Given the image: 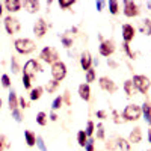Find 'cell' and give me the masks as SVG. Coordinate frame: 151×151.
Masks as SVG:
<instances>
[{"mask_svg":"<svg viewBox=\"0 0 151 151\" xmlns=\"http://www.w3.org/2000/svg\"><path fill=\"white\" fill-rule=\"evenodd\" d=\"M116 147H118V139H109V141L106 142V148L110 150V151L116 150Z\"/></svg>","mask_w":151,"mask_h":151,"instance_id":"obj_32","label":"cell"},{"mask_svg":"<svg viewBox=\"0 0 151 151\" xmlns=\"http://www.w3.org/2000/svg\"><path fill=\"white\" fill-rule=\"evenodd\" d=\"M62 98H64V101H65L68 106H71V98H70V92H68V91L64 92V97H62Z\"/></svg>","mask_w":151,"mask_h":151,"instance_id":"obj_45","label":"cell"},{"mask_svg":"<svg viewBox=\"0 0 151 151\" xmlns=\"http://www.w3.org/2000/svg\"><path fill=\"white\" fill-rule=\"evenodd\" d=\"M36 71H41V67L40 64L35 60V59H29L26 64H24V70L23 73H26L27 76H30V77H33V76L36 74Z\"/></svg>","mask_w":151,"mask_h":151,"instance_id":"obj_8","label":"cell"},{"mask_svg":"<svg viewBox=\"0 0 151 151\" xmlns=\"http://www.w3.org/2000/svg\"><path fill=\"white\" fill-rule=\"evenodd\" d=\"M24 8L30 14H35V12L40 11V2H36V0H26L24 2Z\"/></svg>","mask_w":151,"mask_h":151,"instance_id":"obj_17","label":"cell"},{"mask_svg":"<svg viewBox=\"0 0 151 151\" xmlns=\"http://www.w3.org/2000/svg\"><path fill=\"white\" fill-rule=\"evenodd\" d=\"M97 139H104V127L103 124H97Z\"/></svg>","mask_w":151,"mask_h":151,"instance_id":"obj_34","label":"cell"},{"mask_svg":"<svg viewBox=\"0 0 151 151\" xmlns=\"http://www.w3.org/2000/svg\"><path fill=\"white\" fill-rule=\"evenodd\" d=\"M113 52H115V44H113V41H101V44H100V53H101L103 56L109 58L110 55H113Z\"/></svg>","mask_w":151,"mask_h":151,"instance_id":"obj_10","label":"cell"},{"mask_svg":"<svg viewBox=\"0 0 151 151\" xmlns=\"http://www.w3.org/2000/svg\"><path fill=\"white\" fill-rule=\"evenodd\" d=\"M141 110L144 112L145 121L151 125V106H150V103H144V104H142V107H141Z\"/></svg>","mask_w":151,"mask_h":151,"instance_id":"obj_22","label":"cell"},{"mask_svg":"<svg viewBox=\"0 0 151 151\" xmlns=\"http://www.w3.org/2000/svg\"><path fill=\"white\" fill-rule=\"evenodd\" d=\"M6 147H9V144L6 142V137L3 134H0V151H3Z\"/></svg>","mask_w":151,"mask_h":151,"instance_id":"obj_42","label":"cell"},{"mask_svg":"<svg viewBox=\"0 0 151 151\" xmlns=\"http://www.w3.org/2000/svg\"><path fill=\"white\" fill-rule=\"evenodd\" d=\"M112 115H113V121H115L116 124H121V122H122V119L119 118V115H118V112H116V110H113V112H112Z\"/></svg>","mask_w":151,"mask_h":151,"instance_id":"obj_44","label":"cell"},{"mask_svg":"<svg viewBox=\"0 0 151 151\" xmlns=\"http://www.w3.org/2000/svg\"><path fill=\"white\" fill-rule=\"evenodd\" d=\"M100 86H101V89H104V91H107L109 94H112V92H115L116 91V85H115V82H113L112 79H109V77H106V76H103V77H100Z\"/></svg>","mask_w":151,"mask_h":151,"instance_id":"obj_9","label":"cell"},{"mask_svg":"<svg viewBox=\"0 0 151 151\" xmlns=\"http://www.w3.org/2000/svg\"><path fill=\"white\" fill-rule=\"evenodd\" d=\"M14 45H15V50L21 55H29V53L35 52V48H36L35 42L32 40H29V38H20V40H17L14 42Z\"/></svg>","mask_w":151,"mask_h":151,"instance_id":"obj_1","label":"cell"},{"mask_svg":"<svg viewBox=\"0 0 151 151\" xmlns=\"http://www.w3.org/2000/svg\"><path fill=\"white\" fill-rule=\"evenodd\" d=\"M132 80H133V83H134V86H136V89L139 91L141 94H147V92H148L150 86H151V82H150V79L147 77V76L136 74V76H133Z\"/></svg>","mask_w":151,"mask_h":151,"instance_id":"obj_3","label":"cell"},{"mask_svg":"<svg viewBox=\"0 0 151 151\" xmlns=\"http://www.w3.org/2000/svg\"><path fill=\"white\" fill-rule=\"evenodd\" d=\"M118 147L121 148V151H130V142L122 137H118Z\"/></svg>","mask_w":151,"mask_h":151,"instance_id":"obj_27","label":"cell"},{"mask_svg":"<svg viewBox=\"0 0 151 151\" xmlns=\"http://www.w3.org/2000/svg\"><path fill=\"white\" fill-rule=\"evenodd\" d=\"M91 64H92V56L89 52H83L82 56H80V65L85 71L91 70Z\"/></svg>","mask_w":151,"mask_h":151,"instance_id":"obj_13","label":"cell"},{"mask_svg":"<svg viewBox=\"0 0 151 151\" xmlns=\"http://www.w3.org/2000/svg\"><path fill=\"white\" fill-rule=\"evenodd\" d=\"M142 141V130L139 127H134L129 134V142L130 144H139Z\"/></svg>","mask_w":151,"mask_h":151,"instance_id":"obj_14","label":"cell"},{"mask_svg":"<svg viewBox=\"0 0 151 151\" xmlns=\"http://www.w3.org/2000/svg\"><path fill=\"white\" fill-rule=\"evenodd\" d=\"M124 91H125V94H127L129 97H132V95L136 94L137 89H136L133 80H125V82H124Z\"/></svg>","mask_w":151,"mask_h":151,"instance_id":"obj_19","label":"cell"},{"mask_svg":"<svg viewBox=\"0 0 151 151\" xmlns=\"http://www.w3.org/2000/svg\"><path fill=\"white\" fill-rule=\"evenodd\" d=\"M60 41H62V44H64L67 48H70L71 45H73V38H70V36H67V35H64L60 38Z\"/></svg>","mask_w":151,"mask_h":151,"instance_id":"obj_38","label":"cell"},{"mask_svg":"<svg viewBox=\"0 0 151 151\" xmlns=\"http://www.w3.org/2000/svg\"><path fill=\"white\" fill-rule=\"evenodd\" d=\"M95 80V70H88L86 71V82L88 83H91V82H94Z\"/></svg>","mask_w":151,"mask_h":151,"instance_id":"obj_36","label":"cell"},{"mask_svg":"<svg viewBox=\"0 0 151 151\" xmlns=\"http://www.w3.org/2000/svg\"><path fill=\"white\" fill-rule=\"evenodd\" d=\"M147 151H148V150H147Z\"/></svg>","mask_w":151,"mask_h":151,"instance_id":"obj_55","label":"cell"},{"mask_svg":"<svg viewBox=\"0 0 151 151\" xmlns=\"http://www.w3.org/2000/svg\"><path fill=\"white\" fill-rule=\"evenodd\" d=\"M79 95L82 100H85V101H89V98H91V88L88 83H82L79 86Z\"/></svg>","mask_w":151,"mask_h":151,"instance_id":"obj_15","label":"cell"},{"mask_svg":"<svg viewBox=\"0 0 151 151\" xmlns=\"http://www.w3.org/2000/svg\"><path fill=\"white\" fill-rule=\"evenodd\" d=\"M139 29H141V32L144 35H151V20L150 18L142 20L141 24H139Z\"/></svg>","mask_w":151,"mask_h":151,"instance_id":"obj_20","label":"cell"},{"mask_svg":"<svg viewBox=\"0 0 151 151\" xmlns=\"http://www.w3.org/2000/svg\"><path fill=\"white\" fill-rule=\"evenodd\" d=\"M8 106H9L11 110L17 109V106H18V97H17L15 91H11L9 92V95H8Z\"/></svg>","mask_w":151,"mask_h":151,"instance_id":"obj_18","label":"cell"},{"mask_svg":"<svg viewBox=\"0 0 151 151\" xmlns=\"http://www.w3.org/2000/svg\"><path fill=\"white\" fill-rule=\"evenodd\" d=\"M58 86H59V82H56V80H48L47 82V85H45V91L48 92V94H53L56 89H58Z\"/></svg>","mask_w":151,"mask_h":151,"instance_id":"obj_24","label":"cell"},{"mask_svg":"<svg viewBox=\"0 0 151 151\" xmlns=\"http://www.w3.org/2000/svg\"><path fill=\"white\" fill-rule=\"evenodd\" d=\"M139 6H137L134 2H130V0H125L124 2V15L125 17H136V15H139Z\"/></svg>","mask_w":151,"mask_h":151,"instance_id":"obj_7","label":"cell"},{"mask_svg":"<svg viewBox=\"0 0 151 151\" xmlns=\"http://www.w3.org/2000/svg\"><path fill=\"white\" fill-rule=\"evenodd\" d=\"M11 68H12V73H14V74L20 73V65H18V60H17L15 56L11 58Z\"/></svg>","mask_w":151,"mask_h":151,"instance_id":"obj_31","label":"cell"},{"mask_svg":"<svg viewBox=\"0 0 151 151\" xmlns=\"http://www.w3.org/2000/svg\"><path fill=\"white\" fill-rule=\"evenodd\" d=\"M42 92H44V88H42V86L33 88V89L30 91V100H40L41 95H42Z\"/></svg>","mask_w":151,"mask_h":151,"instance_id":"obj_23","label":"cell"},{"mask_svg":"<svg viewBox=\"0 0 151 151\" xmlns=\"http://www.w3.org/2000/svg\"><path fill=\"white\" fill-rule=\"evenodd\" d=\"M40 58L47 62V64H56V62L59 60V53H58V50L55 47H44L41 50V53H40Z\"/></svg>","mask_w":151,"mask_h":151,"instance_id":"obj_2","label":"cell"},{"mask_svg":"<svg viewBox=\"0 0 151 151\" xmlns=\"http://www.w3.org/2000/svg\"><path fill=\"white\" fill-rule=\"evenodd\" d=\"M106 116H107L106 110H97V118H100V119H106Z\"/></svg>","mask_w":151,"mask_h":151,"instance_id":"obj_46","label":"cell"},{"mask_svg":"<svg viewBox=\"0 0 151 151\" xmlns=\"http://www.w3.org/2000/svg\"><path fill=\"white\" fill-rule=\"evenodd\" d=\"M45 32H47V23H45L42 18L36 20V23L33 24V33H35V36L42 38V36L45 35Z\"/></svg>","mask_w":151,"mask_h":151,"instance_id":"obj_11","label":"cell"},{"mask_svg":"<svg viewBox=\"0 0 151 151\" xmlns=\"http://www.w3.org/2000/svg\"><path fill=\"white\" fill-rule=\"evenodd\" d=\"M73 5H74V0H60V2H59L60 9H68V8H71Z\"/></svg>","mask_w":151,"mask_h":151,"instance_id":"obj_33","label":"cell"},{"mask_svg":"<svg viewBox=\"0 0 151 151\" xmlns=\"http://www.w3.org/2000/svg\"><path fill=\"white\" fill-rule=\"evenodd\" d=\"M77 142H79L80 147L85 148V145H86V142H88V136H86L85 130H80V132L77 133Z\"/></svg>","mask_w":151,"mask_h":151,"instance_id":"obj_25","label":"cell"},{"mask_svg":"<svg viewBox=\"0 0 151 151\" xmlns=\"http://www.w3.org/2000/svg\"><path fill=\"white\" fill-rule=\"evenodd\" d=\"M122 45H124V50H125V53H127V56H129L130 59H134V56H136V55H134V53L132 52V48H130V45H129L127 42H124Z\"/></svg>","mask_w":151,"mask_h":151,"instance_id":"obj_40","label":"cell"},{"mask_svg":"<svg viewBox=\"0 0 151 151\" xmlns=\"http://www.w3.org/2000/svg\"><path fill=\"white\" fill-rule=\"evenodd\" d=\"M147 136H148V141H150V144H151V129L148 130V134H147Z\"/></svg>","mask_w":151,"mask_h":151,"instance_id":"obj_51","label":"cell"},{"mask_svg":"<svg viewBox=\"0 0 151 151\" xmlns=\"http://www.w3.org/2000/svg\"><path fill=\"white\" fill-rule=\"evenodd\" d=\"M36 122L40 124V125H42V127L47 124V115H45L44 112H38L36 113Z\"/></svg>","mask_w":151,"mask_h":151,"instance_id":"obj_28","label":"cell"},{"mask_svg":"<svg viewBox=\"0 0 151 151\" xmlns=\"http://www.w3.org/2000/svg\"><path fill=\"white\" fill-rule=\"evenodd\" d=\"M104 5H106V2H101V0H98V2L95 3V8H97V11H103Z\"/></svg>","mask_w":151,"mask_h":151,"instance_id":"obj_48","label":"cell"},{"mask_svg":"<svg viewBox=\"0 0 151 151\" xmlns=\"http://www.w3.org/2000/svg\"><path fill=\"white\" fill-rule=\"evenodd\" d=\"M52 76H53V80H56V82L64 80L65 76H67V65L64 62L58 60L56 64L52 65Z\"/></svg>","mask_w":151,"mask_h":151,"instance_id":"obj_5","label":"cell"},{"mask_svg":"<svg viewBox=\"0 0 151 151\" xmlns=\"http://www.w3.org/2000/svg\"><path fill=\"white\" fill-rule=\"evenodd\" d=\"M134 35H136V30L132 24H122V38H124L125 42L129 44L130 41H133Z\"/></svg>","mask_w":151,"mask_h":151,"instance_id":"obj_12","label":"cell"},{"mask_svg":"<svg viewBox=\"0 0 151 151\" xmlns=\"http://www.w3.org/2000/svg\"><path fill=\"white\" fill-rule=\"evenodd\" d=\"M107 64H109V67H112V68H116L118 67V62L116 60H113V59H107Z\"/></svg>","mask_w":151,"mask_h":151,"instance_id":"obj_49","label":"cell"},{"mask_svg":"<svg viewBox=\"0 0 151 151\" xmlns=\"http://www.w3.org/2000/svg\"><path fill=\"white\" fill-rule=\"evenodd\" d=\"M5 29L9 35H15L20 30V21L14 17H6L5 18Z\"/></svg>","mask_w":151,"mask_h":151,"instance_id":"obj_6","label":"cell"},{"mask_svg":"<svg viewBox=\"0 0 151 151\" xmlns=\"http://www.w3.org/2000/svg\"><path fill=\"white\" fill-rule=\"evenodd\" d=\"M2 12H3V5L0 3V15H2Z\"/></svg>","mask_w":151,"mask_h":151,"instance_id":"obj_52","label":"cell"},{"mask_svg":"<svg viewBox=\"0 0 151 151\" xmlns=\"http://www.w3.org/2000/svg\"><path fill=\"white\" fill-rule=\"evenodd\" d=\"M0 107H2V98H0Z\"/></svg>","mask_w":151,"mask_h":151,"instance_id":"obj_54","label":"cell"},{"mask_svg":"<svg viewBox=\"0 0 151 151\" xmlns=\"http://www.w3.org/2000/svg\"><path fill=\"white\" fill-rule=\"evenodd\" d=\"M94 132H95V124H94V121H88V122H86V130H85L86 136H92Z\"/></svg>","mask_w":151,"mask_h":151,"instance_id":"obj_29","label":"cell"},{"mask_svg":"<svg viewBox=\"0 0 151 151\" xmlns=\"http://www.w3.org/2000/svg\"><path fill=\"white\" fill-rule=\"evenodd\" d=\"M2 85H3V88H9L11 86V79H9L8 74H3L2 76Z\"/></svg>","mask_w":151,"mask_h":151,"instance_id":"obj_41","label":"cell"},{"mask_svg":"<svg viewBox=\"0 0 151 151\" xmlns=\"http://www.w3.org/2000/svg\"><path fill=\"white\" fill-rule=\"evenodd\" d=\"M148 8H150V9H151V2H148Z\"/></svg>","mask_w":151,"mask_h":151,"instance_id":"obj_53","label":"cell"},{"mask_svg":"<svg viewBox=\"0 0 151 151\" xmlns=\"http://www.w3.org/2000/svg\"><path fill=\"white\" fill-rule=\"evenodd\" d=\"M36 145H38V148H40L41 151H48L47 147H45V142H44V139L41 136H36Z\"/></svg>","mask_w":151,"mask_h":151,"instance_id":"obj_35","label":"cell"},{"mask_svg":"<svg viewBox=\"0 0 151 151\" xmlns=\"http://www.w3.org/2000/svg\"><path fill=\"white\" fill-rule=\"evenodd\" d=\"M141 107L137 106V104H129L127 107L124 109V113H122V118L125 121H137L141 118Z\"/></svg>","mask_w":151,"mask_h":151,"instance_id":"obj_4","label":"cell"},{"mask_svg":"<svg viewBox=\"0 0 151 151\" xmlns=\"http://www.w3.org/2000/svg\"><path fill=\"white\" fill-rule=\"evenodd\" d=\"M85 150L86 151H94V139H88V142L85 145Z\"/></svg>","mask_w":151,"mask_h":151,"instance_id":"obj_43","label":"cell"},{"mask_svg":"<svg viewBox=\"0 0 151 151\" xmlns=\"http://www.w3.org/2000/svg\"><path fill=\"white\" fill-rule=\"evenodd\" d=\"M18 106H20L21 109H26L29 104H27V101H26L24 98H18Z\"/></svg>","mask_w":151,"mask_h":151,"instance_id":"obj_47","label":"cell"},{"mask_svg":"<svg viewBox=\"0 0 151 151\" xmlns=\"http://www.w3.org/2000/svg\"><path fill=\"white\" fill-rule=\"evenodd\" d=\"M24 139H26V144H27L29 147L36 145V134H35L33 132H30V130L24 132Z\"/></svg>","mask_w":151,"mask_h":151,"instance_id":"obj_21","label":"cell"},{"mask_svg":"<svg viewBox=\"0 0 151 151\" xmlns=\"http://www.w3.org/2000/svg\"><path fill=\"white\" fill-rule=\"evenodd\" d=\"M30 76H27L26 73H23V86L26 88V89H30Z\"/></svg>","mask_w":151,"mask_h":151,"instance_id":"obj_37","label":"cell"},{"mask_svg":"<svg viewBox=\"0 0 151 151\" xmlns=\"http://www.w3.org/2000/svg\"><path fill=\"white\" fill-rule=\"evenodd\" d=\"M50 119H52V121H58V115H56L55 112H52V113H50Z\"/></svg>","mask_w":151,"mask_h":151,"instance_id":"obj_50","label":"cell"},{"mask_svg":"<svg viewBox=\"0 0 151 151\" xmlns=\"http://www.w3.org/2000/svg\"><path fill=\"white\" fill-rule=\"evenodd\" d=\"M118 11H119V3L116 2V0H110L109 2V12L113 14V15H116Z\"/></svg>","mask_w":151,"mask_h":151,"instance_id":"obj_26","label":"cell"},{"mask_svg":"<svg viewBox=\"0 0 151 151\" xmlns=\"http://www.w3.org/2000/svg\"><path fill=\"white\" fill-rule=\"evenodd\" d=\"M62 104H64V98H62V95H58V97L53 100L52 107H53V110H58V109H60Z\"/></svg>","mask_w":151,"mask_h":151,"instance_id":"obj_30","label":"cell"},{"mask_svg":"<svg viewBox=\"0 0 151 151\" xmlns=\"http://www.w3.org/2000/svg\"><path fill=\"white\" fill-rule=\"evenodd\" d=\"M21 5L23 3L20 2V0H6L5 2V6L9 12H18L21 9Z\"/></svg>","mask_w":151,"mask_h":151,"instance_id":"obj_16","label":"cell"},{"mask_svg":"<svg viewBox=\"0 0 151 151\" xmlns=\"http://www.w3.org/2000/svg\"><path fill=\"white\" fill-rule=\"evenodd\" d=\"M12 112V118H14L17 122H21V119H23V116H21V112L18 110V109H14V110H11Z\"/></svg>","mask_w":151,"mask_h":151,"instance_id":"obj_39","label":"cell"}]
</instances>
